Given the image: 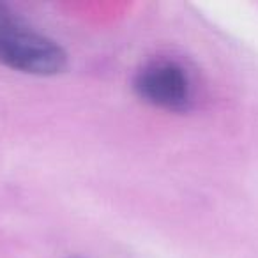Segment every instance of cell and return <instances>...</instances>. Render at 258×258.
<instances>
[{
    "mask_svg": "<svg viewBox=\"0 0 258 258\" xmlns=\"http://www.w3.org/2000/svg\"><path fill=\"white\" fill-rule=\"evenodd\" d=\"M0 64L34 76H55L68 68L64 48L0 4Z\"/></svg>",
    "mask_w": 258,
    "mask_h": 258,
    "instance_id": "6da1fadb",
    "label": "cell"
},
{
    "mask_svg": "<svg viewBox=\"0 0 258 258\" xmlns=\"http://www.w3.org/2000/svg\"><path fill=\"white\" fill-rule=\"evenodd\" d=\"M69 258H82V256H69Z\"/></svg>",
    "mask_w": 258,
    "mask_h": 258,
    "instance_id": "3957f363",
    "label": "cell"
},
{
    "mask_svg": "<svg viewBox=\"0 0 258 258\" xmlns=\"http://www.w3.org/2000/svg\"><path fill=\"white\" fill-rule=\"evenodd\" d=\"M133 89L144 103L165 111H187L195 99L187 71L170 58L147 62L135 75Z\"/></svg>",
    "mask_w": 258,
    "mask_h": 258,
    "instance_id": "7a4b0ae2",
    "label": "cell"
}]
</instances>
